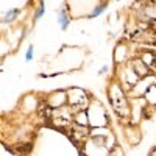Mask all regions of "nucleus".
I'll return each instance as SVG.
<instances>
[{
  "mask_svg": "<svg viewBox=\"0 0 156 156\" xmlns=\"http://www.w3.org/2000/svg\"><path fill=\"white\" fill-rule=\"evenodd\" d=\"M31 53H33V48L30 47V50H28V53H27V59H28V61H30V59L33 58V55H31Z\"/></svg>",
  "mask_w": 156,
  "mask_h": 156,
  "instance_id": "2",
  "label": "nucleus"
},
{
  "mask_svg": "<svg viewBox=\"0 0 156 156\" xmlns=\"http://www.w3.org/2000/svg\"><path fill=\"white\" fill-rule=\"evenodd\" d=\"M59 22H61V25H62V28H66V27H67V19H64V16L59 17Z\"/></svg>",
  "mask_w": 156,
  "mask_h": 156,
  "instance_id": "1",
  "label": "nucleus"
}]
</instances>
